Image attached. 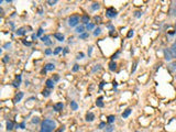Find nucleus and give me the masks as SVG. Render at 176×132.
<instances>
[{
    "instance_id": "obj_1",
    "label": "nucleus",
    "mask_w": 176,
    "mask_h": 132,
    "mask_svg": "<svg viewBox=\"0 0 176 132\" xmlns=\"http://www.w3.org/2000/svg\"><path fill=\"white\" fill-rule=\"evenodd\" d=\"M56 128V122L52 119H45L41 123V130L40 132H53Z\"/></svg>"
},
{
    "instance_id": "obj_2",
    "label": "nucleus",
    "mask_w": 176,
    "mask_h": 132,
    "mask_svg": "<svg viewBox=\"0 0 176 132\" xmlns=\"http://www.w3.org/2000/svg\"><path fill=\"white\" fill-rule=\"evenodd\" d=\"M79 23V17L77 14H74V16H70L69 19H68V25L69 26H78Z\"/></svg>"
},
{
    "instance_id": "obj_3",
    "label": "nucleus",
    "mask_w": 176,
    "mask_h": 132,
    "mask_svg": "<svg viewBox=\"0 0 176 132\" xmlns=\"http://www.w3.org/2000/svg\"><path fill=\"white\" fill-rule=\"evenodd\" d=\"M106 16H107L108 18H110V19H113V18H116L118 16V12L114 8H108L107 10H106Z\"/></svg>"
},
{
    "instance_id": "obj_4",
    "label": "nucleus",
    "mask_w": 176,
    "mask_h": 132,
    "mask_svg": "<svg viewBox=\"0 0 176 132\" xmlns=\"http://www.w3.org/2000/svg\"><path fill=\"white\" fill-rule=\"evenodd\" d=\"M163 53H164V60H165V61L171 62L172 60H173V56H172V53H171V51H170V48H164Z\"/></svg>"
},
{
    "instance_id": "obj_5",
    "label": "nucleus",
    "mask_w": 176,
    "mask_h": 132,
    "mask_svg": "<svg viewBox=\"0 0 176 132\" xmlns=\"http://www.w3.org/2000/svg\"><path fill=\"white\" fill-rule=\"evenodd\" d=\"M170 14L172 17L176 18V1H173L171 3V7H170Z\"/></svg>"
},
{
    "instance_id": "obj_6",
    "label": "nucleus",
    "mask_w": 176,
    "mask_h": 132,
    "mask_svg": "<svg viewBox=\"0 0 176 132\" xmlns=\"http://www.w3.org/2000/svg\"><path fill=\"white\" fill-rule=\"evenodd\" d=\"M41 41L45 44V45H52V44H53V42L50 40V35H44V36H42Z\"/></svg>"
},
{
    "instance_id": "obj_7",
    "label": "nucleus",
    "mask_w": 176,
    "mask_h": 132,
    "mask_svg": "<svg viewBox=\"0 0 176 132\" xmlns=\"http://www.w3.org/2000/svg\"><path fill=\"white\" fill-rule=\"evenodd\" d=\"M170 51H171V53H172V56H173V58H176V39H175L174 43L172 44V46L170 47Z\"/></svg>"
},
{
    "instance_id": "obj_8",
    "label": "nucleus",
    "mask_w": 176,
    "mask_h": 132,
    "mask_svg": "<svg viewBox=\"0 0 176 132\" xmlns=\"http://www.w3.org/2000/svg\"><path fill=\"white\" fill-rule=\"evenodd\" d=\"M63 107H64V105L62 102H57V104H55L54 106H53V110L56 111V112H60V111H62Z\"/></svg>"
},
{
    "instance_id": "obj_9",
    "label": "nucleus",
    "mask_w": 176,
    "mask_h": 132,
    "mask_svg": "<svg viewBox=\"0 0 176 132\" xmlns=\"http://www.w3.org/2000/svg\"><path fill=\"white\" fill-rule=\"evenodd\" d=\"M85 30H86V26L84 25V24H80V25H78V26H76V32L80 35V34H83V33H85Z\"/></svg>"
},
{
    "instance_id": "obj_10",
    "label": "nucleus",
    "mask_w": 176,
    "mask_h": 132,
    "mask_svg": "<svg viewBox=\"0 0 176 132\" xmlns=\"http://www.w3.org/2000/svg\"><path fill=\"white\" fill-rule=\"evenodd\" d=\"M94 120H95V114L92 113V112H87V114H86V121L91 122V121H94Z\"/></svg>"
},
{
    "instance_id": "obj_11",
    "label": "nucleus",
    "mask_w": 176,
    "mask_h": 132,
    "mask_svg": "<svg viewBox=\"0 0 176 132\" xmlns=\"http://www.w3.org/2000/svg\"><path fill=\"white\" fill-rule=\"evenodd\" d=\"M89 20H90V18H89V16L88 14H84L83 17H82V22H83V24H88L89 23Z\"/></svg>"
},
{
    "instance_id": "obj_12",
    "label": "nucleus",
    "mask_w": 176,
    "mask_h": 132,
    "mask_svg": "<svg viewBox=\"0 0 176 132\" xmlns=\"http://www.w3.org/2000/svg\"><path fill=\"white\" fill-rule=\"evenodd\" d=\"M131 112H132V109H131V108H128V109H126L124 111L122 112V118H123V119L128 118V117L130 116V113H131Z\"/></svg>"
},
{
    "instance_id": "obj_13",
    "label": "nucleus",
    "mask_w": 176,
    "mask_h": 132,
    "mask_svg": "<svg viewBox=\"0 0 176 132\" xmlns=\"http://www.w3.org/2000/svg\"><path fill=\"white\" fill-rule=\"evenodd\" d=\"M22 98H23V92H22V91L18 92L17 96H16V98H14V102H16V104H17V102H20Z\"/></svg>"
},
{
    "instance_id": "obj_14",
    "label": "nucleus",
    "mask_w": 176,
    "mask_h": 132,
    "mask_svg": "<svg viewBox=\"0 0 176 132\" xmlns=\"http://www.w3.org/2000/svg\"><path fill=\"white\" fill-rule=\"evenodd\" d=\"M109 69L111 70V72H114V70L117 69V63L114 61H111L109 63Z\"/></svg>"
},
{
    "instance_id": "obj_15",
    "label": "nucleus",
    "mask_w": 176,
    "mask_h": 132,
    "mask_svg": "<svg viewBox=\"0 0 176 132\" xmlns=\"http://www.w3.org/2000/svg\"><path fill=\"white\" fill-rule=\"evenodd\" d=\"M54 38L57 40V41H60V42H63L64 40H65L64 35L62 34V33H55V34H54Z\"/></svg>"
},
{
    "instance_id": "obj_16",
    "label": "nucleus",
    "mask_w": 176,
    "mask_h": 132,
    "mask_svg": "<svg viewBox=\"0 0 176 132\" xmlns=\"http://www.w3.org/2000/svg\"><path fill=\"white\" fill-rule=\"evenodd\" d=\"M170 69V72H175L176 73V62H172V63L167 66Z\"/></svg>"
},
{
    "instance_id": "obj_17",
    "label": "nucleus",
    "mask_w": 176,
    "mask_h": 132,
    "mask_svg": "<svg viewBox=\"0 0 176 132\" xmlns=\"http://www.w3.org/2000/svg\"><path fill=\"white\" fill-rule=\"evenodd\" d=\"M96 105H97V107H100V108H102V107H104L105 104H104V101H102V97H99V98L97 99Z\"/></svg>"
},
{
    "instance_id": "obj_18",
    "label": "nucleus",
    "mask_w": 176,
    "mask_h": 132,
    "mask_svg": "<svg viewBox=\"0 0 176 132\" xmlns=\"http://www.w3.org/2000/svg\"><path fill=\"white\" fill-rule=\"evenodd\" d=\"M46 87L52 89V88H54V80L53 79H47L46 80Z\"/></svg>"
},
{
    "instance_id": "obj_19",
    "label": "nucleus",
    "mask_w": 176,
    "mask_h": 132,
    "mask_svg": "<svg viewBox=\"0 0 176 132\" xmlns=\"http://www.w3.org/2000/svg\"><path fill=\"white\" fill-rule=\"evenodd\" d=\"M45 70H54L55 69V65L53 63H48L45 65V68H44Z\"/></svg>"
},
{
    "instance_id": "obj_20",
    "label": "nucleus",
    "mask_w": 176,
    "mask_h": 132,
    "mask_svg": "<svg viewBox=\"0 0 176 132\" xmlns=\"http://www.w3.org/2000/svg\"><path fill=\"white\" fill-rule=\"evenodd\" d=\"M16 33H17V35H24V34H26V31H25L24 28H20V29L17 30Z\"/></svg>"
},
{
    "instance_id": "obj_21",
    "label": "nucleus",
    "mask_w": 176,
    "mask_h": 132,
    "mask_svg": "<svg viewBox=\"0 0 176 132\" xmlns=\"http://www.w3.org/2000/svg\"><path fill=\"white\" fill-rule=\"evenodd\" d=\"M100 8V4L98 3V2H94V3H92L91 4V10H98V9Z\"/></svg>"
},
{
    "instance_id": "obj_22",
    "label": "nucleus",
    "mask_w": 176,
    "mask_h": 132,
    "mask_svg": "<svg viewBox=\"0 0 176 132\" xmlns=\"http://www.w3.org/2000/svg\"><path fill=\"white\" fill-rule=\"evenodd\" d=\"M13 129V122L12 121H7V130L11 131Z\"/></svg>"
},
{
    "instance_id": "obj_23",
    "label": "nucleus",
    "mask_w": 176,
    "mask_h": 132,
    "mask_svg": "<svg viewBox=\"0 0 176 132\" xmlns=\"http://www.w3.org/2000/svg\"><path fill=\"white\" fill-rule=\"evenodd\" d=\"M70 107L73 110H77L78 109V105L76 104V101H70Z\"/></svg>"
},
{
    "instance_id": "obj_24",
    "label": "nucleus",
    "mask_w": 176,
    "mask_h": 132,
    "mask_svg": "<svg viewBox=\"0 0 176 132\" xmlns=\"http://www.w3.org/2000/svg\"><path fill=\"white\" fill-rule=\"evenodd\" d=\"M114 120H116V117L112 116V114H111V116H109V117H108V119H107L108 123H110V124H111V123H113V122H114Z\"/></svg>"
},
{
    "instance_id": "obj_25",
    "label": "nucleus",
    "mask_w": 176,
    "mask_h": 132,
    "mask_svg": "<svg viewBox=\"0 0 176 132\" xmlns=\"http://www.w3.org/2000/svg\"><path fill=\"white\" fill-rule=\"evenodd\" d=\"M113 129H114L113 126H112V124H109V126H107V127L105 128V131H106V132H112Z\"/></svg>"
},
{
    "instance_id": "obj_26",
    "label": "nucleus",
    "mask_w": 176,
    "mask_h": 132,
    "mask_svg": "<svg viewBox=\"0 0 176 132\" xmlns=\"http://www.w3.org/2000/svg\"><path fill=\"white\" fill-rule=\"evenodd\" d=\"M95 28V24L94 23H88L87 25H86V30L87 31H90V30H92Z\"/></svg>"
},
{
    "instance_id": "obj_27",
    "label": "nucleus",
    "mask_w": 176,
    "mask_h": 132,
    "mask_svg": "<svg viewBox=\"0 0 176 132\" xmlns=\"http://www.w3.org/2000/svg\"><path fill=\"white\" fill-rule=\"evenodd\" d=\"M100 33H101V29L100 28L95 29V31H94V35H95V36H98V35H100Z\"/></svg>"
},
{
    "instance_id": "obj_28",
    "label": "nucleus",
    "mask_w": 176,
    "mask_h": 132,
    "mask_svg": "<svg viewBox=\"0 0 176 132\" xmlns=\"http://www.w3.org/2000/svg\"><path fill=\"white\" fill-rule=\"evenodd\" d=\"M88 36H89V34L85 32V33H83V34L79 35V39H80V40H85V39H88Z\"/></svg>"
},
{
    "instance_id": "obj_29",
    "label": "nucleus",
    "mask_w": 176,
    "mask_h": 132,
    "mask_svg": "<svg viewBox=\"0 0 176 132\" xmlns=\"http://www.w3.org/2000/svg\"><path fill=\"white\" fill-rule=\"evenodd\" d=\"M133 16H134L135 18H141V17L143 16V12H142V11H135Z\"/></svg>"
},
{
    "instance_id": "obj_30",
    "label": "nucleus",
    "mask_w": 176,
    "mask_h": 132,
    "mask_svg": "<svg viewBox=\"0 0 176 132\" xmlns=\"http://www.w3.org/2000/svg\"><path fill=\"white\" fill-rule=\"evenodd\" d=\"M63 50H64V48H62L61 46H58V47H56V48H55V51L53 52V53H54V54L56 55V54H58V53H60L61 51H63Z\"/></svg>"
},
{
    "instance_id": "obj_31",
    "label": "nucleus",
    "mask_w": 176,
    "mask_h": 132,
    "mask_svg": "<svg viewBox=\"0 0 176 132\" xmlns=\"http://www.w3.org/2000/svg\"><path fill=\"white\" fill-rule=\"evenodd\" d=\"M133 35H134V30H130L129 32H128V35H127V36L130 39V38H132V36H133Z\"/></svg>"
},
{
    "instance_id": "obj_32",
    "label": "nucleus",
    "mask_w": 176,
    "mask_h": 132,
    "mask_svg": "<svg viewBox=\"0 0 176 132\" xmlns=\"http://www.w3.org/2000/svg\"><path fill=\"white\" fill-rule=\"evenodd\" d=\"M119 55H120V51L116 52V54H113V55H112V57H111V58H112V61H114L116 58H118V56H119Z\"/></svg>"
},
{
    "instance_id": "obj_33",
    "label": "nucleus",
    "mask_w": 176,
    "mask_h": 132,
    "mask_svg": "<svg viewBox=\"0 0 176 132\" xmlns=\"http://www.w3.org/2000/svg\"><path fill=\"white\" fill-rule=\"evenodd\" d=\"M42 95H43L44 97H48V96H50V91H48V90H43V91H42Z\"/></svg>"
},
{
    "instance_id": "obj_34",
    "label": "nucleus",
    "mask_w": 176,
    "mask_h": 132,
    "mask_svg": "<svg viewBox=\"0 0 176 132\" xmlns=\"http://www.w3.org/2000/svg\"><path fill=\"white\" fill-rule=\"evenodd\" d=\"M106 127H107V126H106V122H101L100 124H99V129H105Z\"/></svg>"
},
{
    "instance_id": "obj_35",
    "label": "nucleus",
    "mask_w": 176,
    "mask_h": 132,
    "mask_svg": "<svg viewBox=\"0 0 176 132\" xmlns=\"http://www.w3.org/2000/svg\"><path fill=\"white\" fill-rule=\"evenodd\" d=\"M42 34H43V29H42V28H40V29L38 30V36H41Z\"/></svg>"
},
{
    "instance_id": "obj_36",
    "label": "nucleus",
    "mask_w": 176,
    "mask_h": 132,
    "mask_svg": "<svg viewBox=\"0 0 176 132\" xmlns=\"http://www.w3.org/2000/svg\"><path fill=\"white\" fill-rule=\"evenodd\" d=\"M78 69H79V65L75 64V65H74V67H73V72H77Z\"/></svg>"
},
{
    "instance_id": "obj_37",
    "label": "nucleus",
    "mask_w": 176,
    "mask_h": 132,
    "mask_svg": "<svg viewBox=\"0 0 176 132\" xmlns=\"http://www.w3.org/2000/svg\"><path fill=\"white\" fill-rule=\"evenodd\" d=\"M47 3L50 4V6H54V4L57 3V0H54V1H47Z\"/></svg>"
},
{
    "instance_id": "obj_38",
    "label": "nucleus",
    "mask_w": 176,
    "mask_h": 132,
    "mask_svg": "<svg viewBox=\"0 0 176 132\" xmlns=\"http://www.w3.org/2000/svg\"><path fill=\"white\" fill-rule=\"evenodd\" d=\"M39 121H40V120H39L38 117H34V118L32 119V122H33V123H39Z\"/></svg>"
},
{
    "instance_id": "obj_39",
    "label": "nucleus",
    "mask_w": 176,
    "mask_h": 132,
    "mask_svg": "<svg viewBox=\"0 0 176 132\" xmlns=\"http://www.w3.org/2000/svg\"><path fill=\"white\" fill-rule=\"evenodd\" d=\"M11 46V42H8V43H6L3 45V48H8V47H10Z\"/></svg>"
},
{
    "instance_id": "obj_40",
    "label": "nucleus",
    "mask_w": 176,
    "mask_h": 132,
    "mask_svg": "<svg viewBox=\"0 0 176 132\" xmlns=\"http://www.w3.org/2000/svg\"><path fill=\"white\" fill-rule=\"evenodd\" d=\"M77 58H78V60H82V58H84V53H79V54L77 55Z\"/></svg>"
},
{
    "instance_id": "obj_41",
    "label": "nucleus",
    "mask_w": 176,
    "mask_h": 132,
    "mask_svg": "<svg viewBox=\"0 0 176 132\" xmlns=\"http://www.w3.org/2000/svg\"><path fill=\"white\" fill-rule=\"evenodd\" d=\"M19 86H20V83L18 82V80L13 82V87H19Z\"/></svg>"
},
{
    "instance_id": "obj_42",
    "label": "nucleus",
    "mask_w": 176,
    "mask_h": 132,
    "mask_svg": "<svg viewBox=\"0 0 176 132\" xmlns=\"http://www.w3.org/2000/svg\"><path fill=\"white\" fill-rule=\"evenodd\" d=\"M16 79H17V80L19 82V83H21V80H22V78H21V75H17V76H16Z\"/></svg>"
},
{
    "instance_id": "obj_43",
    "label": "nucleus",
    "mask_w": 176,
    "mask_h": 132,
    "mask_svg": "<svg viewBox=\"0 0 176 132\" xmlns=\"http://www.w3.org/2000/svg\"><path fill=\"white\" fill-rule=\"evenodd\" d=\"M58 79H60L58 75H54V77H53V80H54V82H58Z\"/></svg>"
},
{
    "instance_id": "obj_44",
    "label": "nucleus",
    "mask_w": 176,
    "mask_h": 132,
    "mask_svg": "<svg viewBox=\"0 0 176 132\" xmlns=\"http://www.w3.org/2000/svg\"><path fill=\"white\" fill-rule=\"evenodd\" d=\"M52 50H50V48H47V50H45V54L46 55H50V54H52Z\"/></svg>"
},
{
    "instance_id": "obj_45",
    "label": "nucleus",
    "mask_w": 176,
    "mask_h": 132,
    "mask_svg": "<svg viewBox=\"0 0 176 132\" xmlns=\"http://www.w3.org/2000/svg\"><path fill=\"white\" fill-rule=\"evenodd\" d=\"M101 67H100V65H96V67H94V69H92V72H96V70H99Z\"/></svg>"
},
{
    "instance_id": "obj_46",
    "label": "nucleus",
    "mask_w": 176,
    "mask_h": 132,
    "mask_svg": "<svg viewBox=\"0 0 176 132\" xmlns=\"http://www.w3.org/2000/svg\"><path fill=\"white\" fill-rule=\"evenodd\" d=\"M22 42H23V44H24V45H26V46H31V42H26L25 40H23V41H22Z\"/></svg>"
},
{
    "instance_id": "obj_47",
    "label": "nucleus",
    "mask_w": 176,
    "mask_h": 132,
    "mask_svg": "<svg viewBox=\"0 0 176 132\" xmlns=\"http://www.w3.org/2000/svg\"><path fill=\"white\" fill-rule=\"evenodd\" d=\"M136 65H138V63H134V65H133V68H132V70H131L132 73H134V72H135V69H136Z\"/></svg>"
},
{
    "instance_id": "obj_48",
    "label": "nucleus",
    "mask_w": 176,
    "mask_h": 132,
    "mask_svg": "<svg viewBox=\"0 0 176 132\" xmlns=\"http://www.w3.org/2000/svg\"><path fill=\"white\" fill-rule=\"evenodd\" d=\"M9 60H10V58H9V56H4V58H3V62H4V63H7V62H8Z\"/></svg>"
},
{
    "instance_id": "obj_49",
    "label": "nucleus",
    "mask_w": 176,
    "mask_h": 132,
    "mask_svg": "<svg viewBox=\"0 0 176 132\" xmlns=\"http://www.w3.org/2000/svg\"><path fill=\"white\" fill-rule=\"evenodd\" d=\"M20 128H21V129H24V128H25V123H24V122H22L21 124H20Z\"/></svg>"
},
{
    "instance_id": "obj_50",
    "label": "nucleus",
    "mask_w": 176,
    "mask_h": 132,
    "mask_svg": "<svg viewBox=\"0 0 176 132\" xmlns=\"http://www.w3.org/2000/svg\"><path fill=\"white\" fill-rule=\"evenodd\" d=\"M64 130H65V126H63V127H62V128H61V129L58 130V132H63Z\"/></svg>"
},
{
    "instance_id": "obj_51",
    "label": "nucleus",
    "mask_w": 176,
    "mask_h": 132,
    "mask_svg": "<svg viewBox=\"0 0 176 132\" xmlns=\"http://www.w3.org/2000/svg\"><path fill=\"white\" fill-rule=\"evenodd\" d=\"M38 38V34H32V40H35Z\"/></svg>"
},
{
    "instance_id": "obj_52",
    "label": "nucleus",
    "mask_w": 176,
    "mask_h": 132,
    "mask_svg": "<svg viewBox=\"0 0 176 132\" xmlns=\"http://www.w3.org/2000/svg\"><path fill=\"white\" fill-rule=\"evenodd\" d=\"M91 52H92V47H89V52H88V55H91Z\"/></svg>"
},
{
    "instance_id": "obj_53",
    "label": "nucleus",
    "mask_w": 176,
    "mask_h": 132,
    "mask_svg": "<svg viewBox=\"0 0 176 132\" xmlns=\"http://www.w3.org/2000/svg\"><path fill=\"white\" fill-rule=\"evenodd\" d=\"M63 51H64V54H66V53H67V52H68V50H67V47H65V48H64V50H63Z\"/></svg>"
},
{
    "instance_id": "obj_54",
    "label": "nucleus",
    "mask_w": 176,
    "mask_h": 132,
    "mask_svg": "<svg viewBox=\"0 0 176 132\" xmlns=\"http://www.w3.org/2000/svg\"><path fill=\"white\" fill-rule=\"evenodd\" d=\"M112 85H113V87H117V86H118V84H117V82H113V83H112Z\"/></svg>"
},
{
    "instance_id": "obj_55",
    "label": "nucleus",
    "mask_w": 176,
    "mask_h": 132,
    "mask_svg": "<svg viewBox=\"0 0 176 132\" xmlns=\"http://www.w3.org/2000/svg\"><path fill=\"white\" fill-rule=\"evenodd\" d=\"M175 78H176V73H175Z\"/></svg>"
}]
</instances>
